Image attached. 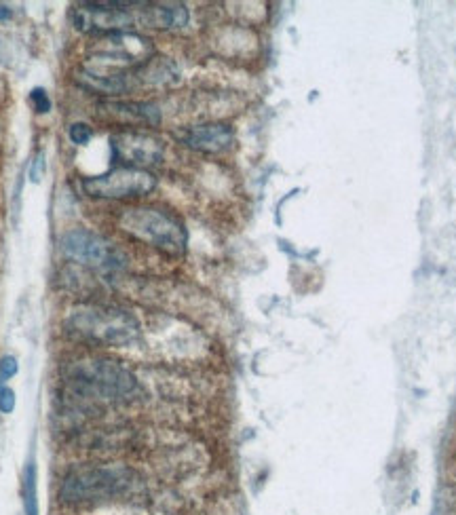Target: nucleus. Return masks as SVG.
I'll use <instances>...</instances> for the list:
<instances>
[{
    "instance_id": "obj_1",
    "label": "nucleus",
    "mask_w": 456,
    "mask_h": 515,
    "mask_svg": "<svg viewBox=\"0 0 456 515\" xmlns=\"http://www.w3.org/2000/svg\"><path fill=\"white\" fill-rule=\"evenodd\" d=\"M68 387L85 399L121 404L140 391L136 376L108 359H81L66 370Z\"/></svg>"
},
{
    "instance_id": "obj_2",
    "label": "nucleus",
    "mask_w": 456,
    "mask_h": 515,
    "mask_svg": "<svg viewBox=\"0 0 456 515\" xmlns=\"http://www.w3.org/2000/svg\"><path fill=\"white\" fill-rule=\"evenodd\" d=\"M66 332L93 347H129L140 336V323L123 309L83 307L70 313Z\"/></svg>"
},
{
    "instance_id": "obj_3",
    "label": "nucleus",
    "mask_w": 456,
    "mask_h": 515,
    "mask_svg": "<svg viewBox=\"0 0 456 515\" xmlns=\"http://www.w3.org/2000/svg\"><path fill=\"white\" fill-rule=\"evenodd\" d=\"M133 486V471L121 465H87L72 469L60 488L66 505H95L121 497Z\"/></svg>"
},
{
    "instance_id": "obj_4",
    "label": "nucleus",
    "mask_w": 456,
    "mask_h": 515,
    "mask_svg": "<svg viewBox=\"0 0 456 515\" xmlns=\"http://www.w3.org/2000/svg\"><path fill=\"white\" fill-rule=\"evenodd\" d=\"M119 226L127 235L138 239L157 250L180 256L186 250V228L184 224L169 212L157 207H129L123 209L119 216Z\"/></svg>"
},
{
    "instance_id": "obj_5",
    "label": "nucleus",
    "mask_w": 456,
    "mask_h": 515,
    "mask_svg": "<svg viewBox=\"0 0 456 515\" xmlns=\"http://www.w3.org/2000/svg\"><path fill=\"white\" fill-rule=\"evenodd\" d=\"M72 22L87 34L129 32L133 24L142 26V3H81L72 13Z\"/></svg>"
},
{
    "instance_id": "obj_6",
    "label": "nucleus",
    "mask_w": 456,
    "mask_h": 515,
    "mask_svg": "<svg viewBox=\"0 0 456 515\" xmlns=\"http://www.w3.org/2000/svg\"><path fill=\"white\" fill-rule=\"evenodd\" d=\"M157 186V178L148 169L114 167L108 174L93 176L83 180V190L93 199H138L152 193Z\"/></svg>"
},
{
    "instance_id": "obj_7",
    "label": "nucleus",
    "mask_w": 456,
    "mask_h": 515,
    "mask_svg": "<svg viewBox=\"0 0 456 515\" xmlns=\"http://www.w3.org/2000/svg\"><path fill=\"white\" fill-rule=\"evenodd\" d=\"M62 252L70 260L93 266V269H121L125 258L106 237L87 231V228H72L62 235Z\"/></svg>"
},
{
    "instance_id": "obj_8",
    "label": "nucleus",
    "mask_w": 456,
    "mask_h": 515,
    "mask_svg": "<svg viewBox=\"0 0 456 515\" xmlns=\"http://www.w3.org/2000/svg\"><path fill=\"white\" fill-rule=\"evenodd\" d=\"M112 159L117 167L146 169L150 165L161 163L165 155L163 142L148 131L140 129H123L110 138Z\"/></svg>"
},
{
    "instance_id": "obj_9",
    "label": "nucleus",
    "mask_w": 456,
    "mask_h": 515,
    "mask_svg": "<svg viewBox=\"0 0 456 515\" xmlns=\"http://www.w3.org/2000/svg\"><path fill=\"white\" fill-rule=\"evenodd\" d=\"M98 117L102 121H112V123H121L127 129H136V125H159L161 114L159 108L155 104L148 102H127V100H106L100 102L98 108Z\"/></svg>"
},
{
    "instance_id": "obj_10",
    "label": "nucleus",
    "mask_w": 456,
    "mask_h": 515,
    "mask_svg": "<svg viewBox=\"0 0 456 515\" xmlns=\"http://www.w3.org/2000/svg\"><path fill=\"white\" fill-rule=\"evenodd\" d=\"M180 142L197 152H205V155H218L233 146L235 131L231 125L224 123H205L188 127L180 133Z\"/></svg>"
},
{
    "instance_id": "obj_11",
    "label": "nucleus",
    "mask_w": 456,
    "mask_h": 515,
    "mask_svg": "<svg viewBox=\"0 0 456 515\" xmlns=\"http://www.w3.org/2000/svg\"><path fill=\"white\" fill-rule=\"evenodd\" d=\"M188 22V11L184 5H152L142 3V26L150 28H182Z\"/></svg>"
},
{
    "instance_id": "obj_12",
    "label": "nucleus",
    "mask_w": 456,
    "mask_h": 515,
    "mask_svg": "<svg viewBox=\"0 0 456 515\" xmlns=\"http://www.w3.org/2000/svg\"><path fill=\"white\" fill-rule=\"evenodd\" d=\"M26 513L28 515H38V507H36V469H34V465H30L28 471H26Z\"/></svg>"
},
{
    "instance_id": "obj_13",
    "label": "nucleus",
    "mask_w": 456,
    "mask_h": 515,
    "mask_svg": "<svg viewBox=\"0 0 456 515\" xmlns=\"http://www.w3.org/2000/svg\"><path fill=\"white\" fill-rule=\"evenodd\" d=\"M30 102H32V106H34V110H36L38 114H45V112L51 110L49 95H47V91L41 89V87H36V89L30 91Z\"/></svg>"
},
{
    "instance_id": "obj_14",
    "label": "nucleus",
    "mask_w": 456,
    "mask_h": 515,
    "mask_svg": "<svg viewBox=\"0 0 456 515\" xmlns=\"http://www.w3.org/2000/svg\"><path fill=\"white\" fill-rule=\"evenodd\" d=\"M91 138H93V131H91L89 125H85V123H74V125L70 127V140H72L74 144L83 146V144H87Z\"/></svg>"
},
{
    "instance_id": "obj_15",
    "label": "nucleus",
    "mask_w": 456,
    "mask_h": 515,
    "mask_svg": "<svg viewBox=\"0 0 456 515\" xmlns=\"http://www.w3.org/2000/svg\"><path fill=\"white\" fill-rule=\"evenodd\" d=\"M15 408V393L9 387H0V412H13Z\"/></svg>"
},
{
    "instance_id": "obj_16",
    "label": "nucleus",
    "mask_w": 456,
    "mask_h": 515,
    "mask_svg": "<svg viewBox=\"0 0 456 515\" xmlns=\"http://www.w3.org/2000/svg\"><path fill=\"white\" fill-rule=\"evenodd\" d=\"M17 374V361L15 357H3L0 359V378L7 380Z\"/></svg>"
},
{
    "instance_id": "obj_17",
    "label": "nucleus",
    "mask_w": 456,
    "mask_h": 515,
    "mask_svg": "<svg viewBox=\"0 0 456 515\" xmlns=\"http://www.w3.org/2000/svg\"><path fill=\"white\" fill-rule=\"evenodd\" d=\"M43 167H45L43 157H38V159L34 161V171H32V180H34V182L41 180V171H43Z\"/></svg>"
},
{
    "instance_id": "obj_18",
    "label": "nucleus",
    "mask_w": 456,
    "mask_h": 515,
    "mask_svg": "<svg viewBox=\"0 0 456 515\" xmlns=\"http://www.w3.org/2000/svg\"><path fill=\"white\" fill-rule=\"evenodd\" d=\"M11 17V9H7L5 5H0V22H3V19H9Z\"/></svg>"
}]
</instances>
